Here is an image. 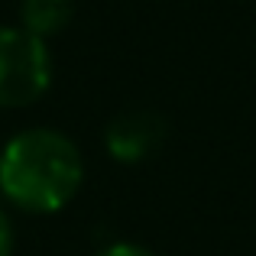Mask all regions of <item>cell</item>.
Listing matches in <instances>:
<instances>
[{
  "label": "cell",
  "mask_w": 256,
  "mask_h": 256,
  "mask_svg": "<svg viewBox=\"0 0 256 256\" xmlns=\"http://www.w3.org/2000/svg\"><path fill=\"white\" fill-rule=\"evenodd\" d=\"M166 140V120L152 110H130L110 120L104 133L107 152L117 162H143L162 146Z\"/></svg>",
  "instance_id": "cell-3"
},
{
  "label": "cell",
  "mask_w": 256,
  "mask_h": 256,
  "mask_svg": "<svg viewBox=\"0 0 256 256\" xmlns=\"http://www.w3.org/2000/svg\"><path fill=\"white\" fill-rule=\"evenodd\" d=\"M10 250H13V227L6 211L0 208V256H10Z\"/></svg>",
  "instance_id": "cell-6"
},
{
  "label": "cell",
  "mask_w": 256,
  "mask_h": 256,
  "mask_svg": "<svg viewBox=\"0 0 256 256\" xmlns=\"http://www.w3.org/2000/svg\"><path fill=\"white\" fill-rule=\"evenodd\" d=\"M52 62L46 39L30 30L0 26V107H26L46 94Z\"/></svg>",
  "instance_id": "cell-2"
},
{
  "label": "cell",
  "mask_w": 256,
  "mask_h": 256,
  "mask_svg": "<svg viewBox=\"0 0 256 256\" xmlns=\"http://www.w3.org/2000/svg\"><path fill=\"white\" fill-rule=\"evenodd\" d=\"M98 256H152V253L146 250V246H136V244H110Z\"/></svg>",
  "instance_id": "cell-5"
},
{
  "label": "cell",
  "mask_w": 256,
  "mask_h": 256,
  "mask_svg": "<svg viewBox=\"0 0 256 256\" xmlns=\"http://www.w3.org/2000/svg\"><path fill=\"white\" fill-rule=\"evenodd\" d=\"M82 178V152L58 130H23L0 152V194L30 214L65 208Z\"/></svg>",
  "instance_id": "cell-1"
},
{
  "label": "cell",
  "mask_w": 256,
  "mask_h": 256,
  "mask_svg": "<svg viewBox=\"0 0 256 256\" xmlns=\"http://www.w3.org/2000/svg\"><path fill=\"white\" fill-rule=\"evenodd\" d=\"M72 20V0H23V30L46 39L65 30Z\"/></svg>",
  "instance_id": "cell-4"
}]
</instances>
